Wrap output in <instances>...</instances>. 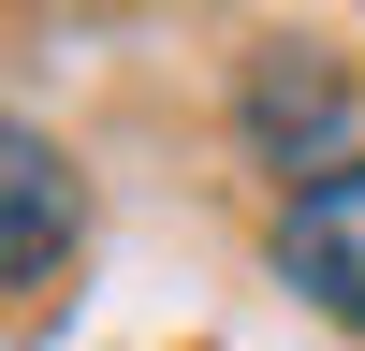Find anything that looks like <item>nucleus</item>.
<instances>
[{
  "mask_svg": "<svg viewBox=\"0 0 365 351\" xmlns=\"http://www.w3.org/2000/svg\"><path fill=\"white\" fill-rule=\"evenodd\" d=\"M220 117H234V146H249V176L307 190V176L365 161V58L336 44V29H263V44L234 58Z\"/></svg>",
  "mask_w": 365,
  "mask_h": 351,
  "instance_id": "nucleus-1",
  "label": "nucleus"
},
{
  "mask_svg": "<svg viewBox=\"0 0 365 351\" xmlns=\"http://www.w3.org/2000/svg\"><path fill=\"white\" fill-rule=\"evenodd\" d=\"M73 249H88V176H73V146H58L44 117H15V132H0V292H15V322L58 307Z\"/></svg>",
  "mask_w": 365,
  "mask_h": 351,
  "instance_id": "nucleus-2",
  "label": "nucleus"
},
{
  "mask_svg": "<svg viewBox=\"0 0 365 351\" xmlns=\"http://www.w3.org/2000/svg\"><path fill=\"white\" fill-rule=\"evenodd\" d=\"M263 278L365 337V161H336V176H307V190L263 205Z\"/></svg>",
  "mask_w": 365,
  "mask_h": 351,
  "instance_id": "nucleus-3",
  "label": "nucleus"
},
{
  "mask_svg": "<svg viewBox=\"0 0 365 351\" xmlns=\"http://www.w3.org/2000/svg\"><path fill=\"white\" fill-rule=\"evenodd\" d=\"M190 351H205V337H190Z\"/></svg>",
  "mask_w": 365,
  "mask_h": 351,
  "instance_id": "nucleus-4",
  "label": "nucleus"
}]
</instances>
